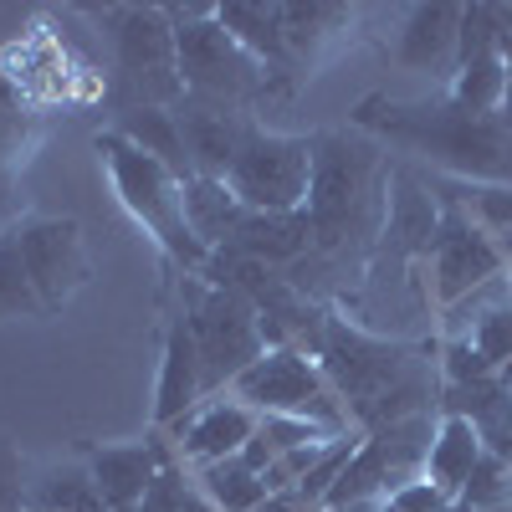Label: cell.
<instances>
[{"label": "cell", "instance_id": "1", "mask_svg": "<svg viewBox=\"0 0 512 512\" xmlns=\"http://www.w3.org/2000/svg\"><path fill=\"white\" fill-rule=\"evenodd\" d=\"M313 359L333 384V395L344 400L349 425L359 436L400 425L410 415H431V405H441L425 349H410L400 338H374L349 318L323 313L313 333Z\"/></svg>", "mask_w": 512, "mask_h": 512}, {"label": "cell", "instance_id": "2", "mask_svg": "<svg viewBox=\"0 0 512 512\" xmlns=\"http://www.w3.org/2000/svg\"><path fill=\"white\" fill-rule=\"evenodd\" d=\"M354 128L379 144L431 159L436 169H451L461 180L512 185V118L502 113H466L451 98L400 103V98L369 93L354 108Z\"/></svg>", "mask_w": 512, "mask_h": 512}, {"label": "cell", "instance_id": "3", "mask_svg": "<svg viewBox=\"0 0 512 512\" xmlns=\"http://www.w3.org/2000/svg\"><path fill=\"white\" fill-rule=\"evenodd\" d=\"M98 154H103V169H108V185H113L118 205L154 236V246H159L185 277H205L210 246L190 231V216H185V180H180L169 164H159V159H149L144 149H134L128 139H118L113 128H103V134H98Z\"/></svg>", "mask_w": 512, "mask_h": 512}, {"label": "cell", "instance_id": "4", "mask_svg": "<svg viewBox=\"0 0 512 512\" xmlns=\"http://www.w3.org/2000/svg\"><path fill=\"white\" fill-rule=\"evenodd\" d=\"M379 180V144L369 134H313V185L303 216L313 226V251H333L364 231Z\"/></svg>", "mask_w": 512, "mask_h": 512}, {"label": "cell", "instance_id": "5", "mask_svg": "<svg viewBox=\"0 0 512 512\" xmlns=\"http://www.w3.org/2000/svg\"><path fill=\"white\" fill-rule=\"evenodd\" d=\"M98 16L113 47V108H175L185 98V82L164 6H108Z\"/></svg>", "mask_w": 512, "mask_h": 512}, {"label": "cell", "instance_id": "6", "mask_svg": "<svg viewBox=\"0 0 512 512\" xmlns=\"http://www.w3.org/2000/svg\"><path fill=\"white\" fill-rule=\"evenodd\" d=\"M180 313L195 333V349H200V364H205V400L226 395L231 379L267 354L262 313H256V303L231 282L180 272Z\"/></svg>", "mask_w": 512, "mask_h": 512}, {"label": "cell", "instance_id": "7", "mask_svg": "<svg viewBox=\"0 0 512 512\" xmlns=\"http://www.w3.org/2000/svg\"><path fill=\"white\" fill-rule=\"evenodd\" d=\"M241 405H251L256 415H292V420H313L333 436H349V410L344 400L333 395V384L323 379L318 359H308V349L297 344H282V349H267L251 369H241L231 379V390Z\"/></svg>", "mask_w": 512, "mask_h": 512}, {"label": "cell", "instance_id": "8", "mask_svg": "<svg viewBox=\"0 0 512 512\" xmlns=\"http://www.w3.org/2000/svg\"><path fill=\"white\" fill-rule=\"evenodd\" d=\"M175 62H180L185 98H200V103H221V108L246 113L251 103H262L272 93L267 67L256 62L216 16L175 26Z\"/></svg>", "mask_w": 512, "mask_h": 512}, {"label": "cell", "instance_id": "9", "mask_svg": "<svg viewBox=\"0 0 512 512\" xmlns=\"http://www.w3.org/2000/svg\"><path fill=\"white\" fill-rule=\"evenodd\" d=\"M226 185L256 216H297L313 185V134H272L256 123Z\"/></svg>", "mask_w": 512, "mask_h": 512}, {"label": "cell", "instance_id": "10", "mask_svg": "<svg viewBox=\"0 0 512 512\" xmlns=\"http://www.w3.org/2000/svg\"><path fill=\"white\" fill-rule=\"evenodd\" d=\"M425 267H431V292L441 308H456L461 297H472L477 287L497 282L507 267V246H497L492 231H482L456 200L441 205V226L436 241L425 251Z\"/></svg>", "mask_w": 512, "mask_h": 512}, {"label": "cell", "instance_id": "11", "mask_svg": "<svg viewBox=\"0 0 512 512\" xmlns=\"http://www.w3.org/2000/svg\"><path fill=\"white\" fill-rule=\"evenodd\" d=\"M11 236L21 246V262L41 292V303H47V313L67 308L88 287L93 262H88L82 226L72 216H21V221H11Z\"/></svg>", "mask_w": 512, "mask_h": 512}, {"label": "cell", "instance_id": "12", "mask_svg": "<svg viewBox=\"0 0 512 512\" xmlns=\"http://www.w3.org/2000/svg\"><path fill=\"white\" fill-rule=\"evenodd\" d=\"M175 118H180V139H185V159L195 169V180H226L246 149V134L256 128L251 113L200 103V98H180Z\"/></svg>", "mask_w": 512, "mask_h": 512}, {"label": "cell", "instance_id": "13", "mask_svg": "<svg viewBox=\"0 0 512 512\" xmlns=\"http://www.w3.org/2000/svg\"><path fill=\"white\" fill-rule=\"evenodd\" d=\"M256 425H262V415L251 405H241L236 395H210L175 425V436H180L175 451H180V461L195 466V472H205V466L236 461L241 446L256 436Z\"/></svg>", "mask_w": 512, "mask_h": 512}, {"label": "cell", "instance_id": "14", "mask_svg": "<svg viewBox=\"0 0 512 512\" xmlns=\"http://www.w3.org/2000/svg\"><path fill=\"white\" fill-rule=\"evenodd\" d=\"M200 400H205V364H200L185 313H175L164 323V354H159V384H154V431H175Z\"/></svg>", "mask_w": 512, "mask_h": 512}, {"label": "cell", "instance_id": "15", "mask_svg": "<svg viewBox=\"0 0 512 512\" xmlns=\"http://www.w3.org/2000/svg\"><path fill=\"white\" fill-rule=\"evenodd\" d=\"M175 456L180 451H164L159 441H123V446H98L88 456V472H93L108 512H134L144 487L154 482V472Z\"/></svg>", "mask_w": 512, "mask_h": 512}, {"label": "cell", "instance_id": "16", "mask_svg": "<svg viewBox=\"0 0 512 512\" xmlns=\"http://www.w3.org/2000/svg\"><path fill=\"white\" fill-rule=\"evenodd\" d=\"M456 31H461V6H410L395 36V62L410 72H456Z\"/></svg>", "mask_w": 512, "mask_h": 512}, {"label": "cell", "instance_id": "17", "mask_svg": "<svg viewBox=\"0 0 512 512\" xmlns=\"http://www.w3.org/2000/svg\"><path fill=\"white\" fill-rule=\"evenodd\" d=\"M441 226V200L415 175H390V205H384V246L425 262V251Z\"/></svg>", "mask_w": 512, "mask_h": 512}, {"label": "cell", "instance_id": "18", "mask_svg": "<svg viewBox=\"0 0 512 512\" xmlns=\"http://www.w3.org/2000/svg\"><path fill=\"white\" fill-rule=\"evenodd\" d=\"M313 251V226L308 216H256L246 210L241 231L231 236V246L221 256H241V262H262V267H282V262H297V256Z\"/></svg>", "mask_w": 512, "mask_h": 512}, {"label": "cell", "instance_id": "19", "mask_svg": "<svg viewBox=\"0 0 512 512\" xmlns=\"http://www.w3.org/2000/svg\"><path fill=\"white\" fill-rule=\"evenodd\" d=\"M487 456L477 425L466 415H441L436 420V436H431V451H425V482H436L451 502L461 497V487L472 482L477 461Z\"/></svg>", "mask_w": 512, "mask_h": 512}, {"label": "cell", "instance_id": "20", "mask_svg": "<svg viewBox=\"0 0 512 512\" xmlns=\"http://www.w3.org/2000/svg\"><path fill=\"white\" fill-rule=\"evenodd\" d=\"M216 21L241 41V47L267 67V77L277 72H297L292 47H287V31H282V6H251V0H226L216 6Z\"/></svg>", "mask_w": 512, "mask_h": 512}, {"label": "cell", "instance_id": "21", "mask_svg": "<svg viewBox=\"0 0 512 512\" xmlns=\"http://www.w3.org/2000/svg\"><path fill=\"white\" fill-rule=\"evenodd\" d=\"M113 134L128 139L134 149H144L149 159L169 164L185 185L195 180V169H190V159H185V139H180V118H175V108H128V113H118Z\"/></svg>", "mask_w": 512, "mask_h": 512}, {"label": "cell", "instance_id": "22", "mask_svg": "<svg viewBox=\"0 0 512 512\" xmlns=\"http://www.w3.org/2000/svg\"><path fill=\"white\" fill-rule=\"evenodd\" d=\"M185 216H190V231L210 246V256L226 251L231 236L241 231L246 221V205L236 200V190L226 180H190L185 185Z\"/></svg>", "mask_w": 512, "mask_h": 512}, {"label": "cell", "instance_id": "23", "mask_svg": "<svg viewBox=\"0 0 512 512\" xmlns=\"http://www.w3.org/2000/svg\"><path fill=\"white\" fill-rule=\"evenodd\" d=\"M26 512H108V502L88 472V461H62L31 477Z\"/></svg>", "mask_w": 512, "mask_h": 512}, {"label": "cell", "instance_id": "24", "mask_svg": "<svg viewBox=\"0 0 512 512\" xmlns=\"http://www.w3.org/2000/svg\"><path fill=\"white\" fill-rule=\"evenodd\" d=\"M36 139H41L36 113L26 108V98H21L16 82H11L6 72H0V195H6V190L16 185V175L26 169V159H31Z\"/></svg>", "mask_w": 512, "mask_h": 512}, {"label": "cell", "instance_id": "25", "mask_svg": "<svg viewBox=\"0 0 512 512\" xmlns=\"http://www.w3.org/2000/svg\"><path fill=\"white\" fill-rule=\"evenodd\" d=\"M349 21H354L349 6H323V0H308V6H282V31H287L292 62H297V67L313 62L323 41H333Z\"/></svg>", "mask_w": 512, "mask_h": 512}, {"label": "cell", "instance_id": "26", "mask_svg": "<svg viewBox=\"0 0 512 512\" xmlns=\"http://www.w3.org/2000/svg\"><path fill=\"white\" fill-rule=\"evenodd\" d=\"M0 318L16 323V318H47V303H41V292L21 262V246L11 236V226L0 231Z\"/></svg>", "mask_w": 512, "mask_h": 512}, {"label": "cell", "instance_id": "27", "mask_svg": "<svg viewBox=\"0 0 512 512\" xmlns=\"http://www.w3.org/2000/svg\"><path fill=\"white\" fill-rule=\"evenodd\" d=\"M200 492L216 502V512H256L267 497H272V487H267V477H256V472H246L241 461H221V466H205L200 472Z\"/></svg>", "mask_w": 512, "mask_h": 512}, {"label": "cell", "instance_id": "28", "mask_svg": "<svg viewBox=\"0 0 512 512\" xmlns=\"http://www.w3.org/2000/svg\"><path fill=\"white\" fill-rule=\"evenodd\" d=\"M502 88H507L502 57H482V62H466L451 72L446 98L466 113H502Z\"/></svg>", "mask_w": 512, "mask_h": 512}, {"label": "cell", "instance_id": "29", "mask_svg": "<svg viewBox=\"0 0 512 512\" xmlns=\"http://www.w3.org/2000/svg\"><path fill=\"white\" fill-rule=\"evenodd\" d=\"M507 36L497 21V6H461V31H456V67L482 62V57H502Z\"/></svg>", "mask_w": 512, "mask_h": 512}, {"label": "cell", "instance_id": "30", "mask_svg": "<svg viewBox=\"0 0 512 512\" xmlns=\"http://www.w3.org/2000/svg\"><path fill=\"white\" fill-rule=\"evenodd\" d=\"M477 507H512V461H502L492 451L477 461L472 482L456 497V512H477Z\"/></svg>", "mask_w": 512, "mask_h": 512}, {"label": "cell", "instance_id": "31", "mask_svg": "<svg viewBox=\"0 0 512 512\" xmlns=\"http://www.w3.org/2000/svg\"><path fill=\"white\" fill-rule=\"evenodd\" d=\"M466 338L482 349V359H487L492 369H502V364L512 359V292L497 297L487 313H477V323L466 328Z\"/></svg>", "mask_w": 512, "mask_h": 512}, {"label": "cell", "instance_id": "32", "mask_svg": "<svg viewBox=\"0 0 512 512\" xmlns=\"http://www.w3.org/2000/svg\"><path fill=\"white\" fill-rule=\"evenodd\" d=\"M456 205L472 216L482 231H512V185H466L456 190Z\"/></svg>", "mask_w": 512, "mask_h": 512}, {"label": "cell", "instance_id": "33", "mask_svg": "<svg viewBox=\"0 0 512 512\" xmlns=\"http://www.w3.org/2000/svg\"><path fill=\"white\" fill-rule=\"evenodd\" d=\"M190 497H195V487H190L185 466H180V456H175V461H164L159 472H154V482L144 487V497H139L134 512H185Z\"/></svg>", "mask_w": 512, "mask_h": 512}, {"label": "cell", "instance_id": "34", "mask_svg": "<svg viewBox=\"0 0 512 512\" xmlns=\"http://www.w3.org/2000/svg\"><path fill=\"white\" fill-rule=\"evenodd\" d=\"M441 379H446V390H466V384L497 379V369L482 359V349L472 344V338H446V349H441Z\"/></svg>", "mask_w": 512, "mask_h": 512}, {"label": "cell", "instance_id": "35", "mask_svg": "<svg viewBox=\"0 0 512 512\" xmlns=\"http://www.w3.org/2000/svg\"><path fill=\"white\" fill-rule=\"evenodd\" d=\"M267 441H272V451L282 456V451H297V446H308V441H328L333 431H323V425H313V420H292V415H262V425H256Z\"/></svg>", "mask_w": 512, "mask_h": 512}, {"label": "cell", "instance_id": "36", "mask_svg": "<svg viewBox=\"0 0 512 512\" xmlns=\"http://www.w3.org/2000/svg\"><path fill=\"white\" fill-rule=\"evenodd\" d=\"M384 512H456V502L436 482H425V472H420L415 482H405L384 497Z\"/></svg>", "mask_w": 512, "mask_h": 512}, {"label": "cell", "instance_id": "37", "mask_svg": "<svg viewBox=\"0 0 512 512\" xmlns=\"http://www.w3.org/2000/svg\"><path fill=\"white\" fill-rule=\"evenodd\" d=\"M26 461L21 451L0 436V512H26Z\"/></svg>", "mask_w": 512, "mask_h": 512}, {"label": "cell", "instance_id": "38", "mask_svg": "<svg viewBox=\"0 0 512 512\" xmlns=\"http://www.w3.org/2000/svg\"><path fill=\"white\" fill-rule=\"evenodd\" d=\"M256 512H323V507H313V502H303V497H297V492H272L262 507H256Z\"/></svg>", "mask_w": 512, "mask_h": 512}, {"label": "cell", "instance_id": "39", "mask_svg": "<svg viewBox=\"0 0 512 512\" xmlns=\"http://www.w3.org/2000/svg\"><path fill=\"white\" fill-rule=\"evenodd\" d=\"M502 72H507V88H502V118H512V41L502 47Z\"/></svg>", "mask_w": 512, "mask_h": 512}, {"label": "cell", "instance_id": "40", "mask_svg": "<svg viewBox=\"0 0 512 512\" xmlns=\"http://www.w3.org/2000/svg\"><path fill=\"white\" fill-rule=\"evenodd\" d=\"M185 512H216V502H210V497H205V492H195V497H190V507H185Z\"/></svg>", "mask_w": 512, "mask_h": 512}, {"label": "cell", "instance_id": "41", "mask_svg": "<svg viewBox=\"0 0 512 512\" xmlns=\"http://www.w3.org/2000/svg\"><path fill=\"white\" fill-rule=\"evenodd\" d=\"M497 21H502V36L512 41V6H497Z\"/></svg>", "mask_w": 512, "mask_h": 512}, {"label": "cell", "instance_id": "42", "mask_svg": "<svg viewBox=\"0 0 512 512\" xmlns=\"http://www.w3.org/2000/svg\"><path fill=\"white\" fill-rule=\"evenodd\" d=\"M338 512H384V502H354V507H338Z\"/></svg>", "mask_w": 512, "mask_h": 512}, {"label": "cell", "instance_id": "43", "mask_svg": "<svg viewBox=\"0 0 512 512\" xmlns=\"http://www.w3.org/2000/svg\"><path fill=\"white\" fill-rule=\"evenodd\" d=\"M497 384H502V390H512V359H507V364L497 369Z\"/></svg>", "mask_w": 512, "mask_h": 512}, {"label": "cell", "instance_id": "44", "mask_svg": "<svg viewBox=\"0 0 512 512\" xmlns=\"http://www.w3.org/2000/svg\"><path fill=\"white\" fill-rule=\"evenodd\" d=\"M477 512H512V507H477Z\"/></svg>", "mask_w": 512, "mask_h": 512}]
</instances>
